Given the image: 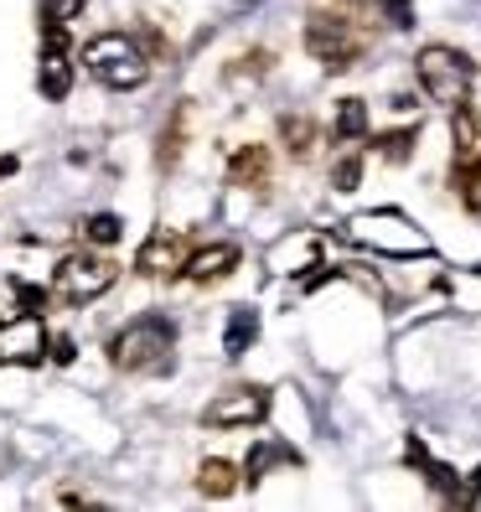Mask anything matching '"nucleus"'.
Segmentation results:
<instances>
[{"instance_id":"nucleus-6","label":"nucleus","mask_w":481,"mask_h":512,"mask_svg":"<svg viewBox=\"0 0 481 512\" xmlns=\"http://www.w3.org/2000/svg\"><path fill=\"white\" fill-rule=\"evenodd\" d=\"M114 280H119V264L114 259L68 254L63 264L52 269V300H63V306H88V300H99Z\"/></svg>"},{"instance_id":"nucleus-18","label":"nucleus","mask_w":481,"mask_h":512,"mask_svg":"<svg viewBox=\"0 0 481 512\" xmlns=\"http://www.w3.org/2000/svg\"><path fill=\"white\" fill-rule=\"evenodd\" d=\"M280 140L295 161H306L316 150V119L311 114H280Z\"/></svg>"},{"instance_id":"nucleus-12","label":"nucleus","mask_w":481,"mask_h":512,"mask_svg":"<svg viewBox=\"0 0 481 512\" xmlns=\"http://www.w3.org/2000/svg\"><path fill=\"white\" fill-rule=\"evenodd\" d=\"M228 182L238 192H269V182H275V156H269V145H238L233 161H228Z\"/></svg>"},{"instance_id":"nucleus-4","label":"nucleus","mask_w":481,"mask_h":512,"mask_svg":"<svg viewBox=\"0 0 481 512\" xmlns=\"http://www.w3.org/2000/svg\"><path fill=\"white\" fill-rule=\"evenodd\" d=\"M450 192L466 213H481V114L471 104L450 109Z\"/></svg>"},{"instance_id":"nucleus-15","label":"nucleus","mask_w":481,"mask_h":512,"mask_svg":"<svg viewBox=\"0 0 481 512\" xmlns=\"http://www.w3.org/2000/svg\"><path fill=\"white\" fill-rule=\"evenodd\" d=\"M300 466V450L295 445H285V440H259L254 450H249V461H244V481H249V487H259V481H264V471L269 466Z\"/></svg>"},{"instance_id":"nucleus-11","label":"nucleus","mask_w":481,"mask_h":512,"mask_svg":"<svg viewBox=\"0 0 481 512\" xmlns=\"http://www.w3.org/2000/svg\"><path fill=\"white\" fill-rule=\"evenodd\" d=\"M404 461H409L414 471H425V481L435 487V497H440V502H450V507H471V502H476V497H471V487H461V476L450 471V466H440V461H435L419 440H409V445H404Z\"/></svg>"},{"instance_id":"nucleus-24","label":"nucleus","mask_w":481,"mask_h":512,"mask_svg":"<svg viewBox=\"0 0 481 512\" xmlns=\"http://www.w3.org/2000/svg\"><path fill=\"white\" fill-rule=\"evenodd\" d=\"M52 357H57V363H73V342L57 337V342H52Z\"/></svg>"},{"instance_id":"nucleus-21","label":"nucleus","mask_w":481,"mask_h":512,"mask_svg":"<svg viewBox=\"0 0 481 512\" xmlns=\"http://www.w3.org/2000/svg\"><path fill=\"white\" fill-rule=\"evenodd\" d=\"M119 233H125V223H119L114 213H94V218L83 223V244H94V249H109Z\"/></svg>"},{"instance_id":"nucleus-9","label":"nucleus","mask_w":481,"mask_h":512,"mask_svg":"<svg viewBox=\"0 0 481 512\" xmlns=\"http://www.w3.org/2000/svg\"><path fill=\"white\" fill-rule=\"evenodd\" d=\"M37 88L47 104H63L73 94V47H68V26H57V21H47V37H42Z\"/></svg>"},{"instance_id":"nucleus-22","label":"nucleus","mask_w":481,"mask_h":512,"mask_svg":"<svg viewBox=\"0 0 481 512\" xmlns=\"http://www.w3.org/2000/svg\"><path fill=\"white\" fill-rule=\"evenodd\" d=\"M357 182H363V156L352 150V156H342V161L332 166V187H337V192H357Z\"/></svg>"},{"instance_id":"nucleus-20","label":"nucleus","mask_w":481,"mask_h":512,"mask_svg":"<svg viewBox=\"0 0 481 512\" xmlns=\"http://www.w3.org/2000/svg\"><path fill=\"white\" fill-rule=\"evenodd\" d=\"M373 140V150L383 161H409L414 156V140H419V130L414 125H404V130H388V135H368Z\"/></svg>"},{"instance_id":"nucleus-14","label":"nucleus","mask_w":481,"mask_h":512,"mask_svg":"<svg viewBox=\"0 0 481 512\" xmlns=\"http://www.w3.org/2000/svg\"><path fill=\"white\" fill-rule=\"evenodd\" d=\"M254 342H259V311L254 306H233L228 311V331H223V357H233V363H238V357H244Z\"/></svg>"},{"instance_id":"nucleus-5","label":"nucleus","mask_w":481,"mask_h":512,"mask_svg":"<svg viewBox=\"0 0 481 512\" xmlns=\"http://www.w3.org/2000/svg\"><path fill=\"white\" fill-rule=\"evenodd\" d=\"M342 233L352 238V244L378 249V254H394V259L430 254V238L419 233L404 213H394V207H378V213H357V218H347V223H342Z\"/></svg>"},{"instance_id":"nucleus-19","label":"nucleus","mask_w":481,"mask_h":512,"mask_svg":"<svg viewBox=\"0 0 481 512\" xmlns=\"http://www.w3.org/2000/svg\"><path fill=\"white\" fill-rule=\"evenodd\" d=\"M238 481H244V476H238L228 461H218V456L197 466V487H202V497H228V492L238 487Z\"/></svg>"},{"instance_id":"nucleus-16","label":"nucleus","mask_w":481,"mask_h":512,"mask_svg":"<svg viewBox=\"0 0 481 512\" xmlns=\"http://www.w3.org/2000/svg\"><path fill=\"white\" fill-rule=\"evenodd\" d=\"M187 125H192V104H176V114H171V125L161 130V150H156V161H161V171H171L176 161H182V150H187Z\"/></svg>"},{"instance_id":"nucleus-3","label":"nucleus","mask_w":481,"mask_h":512,"mask_svg":"<svg viewBox=\"0 0 481 512\" xmlns=\"http://www.w3.org/2000/svg\"><path fill=\"white\" fill-rule=\"evenodd\" d=\"M83 68L94 73L104 88H114V94H125V88H140L150 78V52L125 37V32H99L83 42Z\"/></svg>"},{"instance_id":"nucleus-7","label":"nucleus","mask_w":481,"mask_h":512,"mask_svg":"<svg viewBox=\"0 0 481 512\" xmlns=\"http://www.w3.org/2000/svg\"><path fill=\"white\" fill-rule=\"evenodd\" d=\"M52 352V337L37 311H16V316H0V363H16V368H37L42 357Z\"/></svg>"},{"instance_id":"nucleus-25","label":"nucleus","mask_w":481,"mask_h":512,"mask_svg":"<svg viewBox=\"0 0 481 512\" xmlns=\"http://www.w3.org/2000/svg\"><path fill=\"white\" fill-rule=\"evenodd\" d=\"M481 492V466H476V476H471V497Z\"/></svg>"},{"instance_id":"nucleus-8","label":"nucleus","mask_w":481,"mask_h":512,"mask_svg":"<svg viewBox=\"0 0 481 512\" xmlns=\"http://www.w3.org/2000/svg\"><path fill=\"white\" fill-rule=\"evenodd\" d=\"M264 414H269V394H264V388L238 383V388H228V394H218L213 404L202 409V425L207 430H249V425H259Z\"/></svg>"},{"instance_id":"nucleus-13","label":"nucleus","mask_w":481,"mask_h":512,"mask_svg":"<svg viewBox=\"0 0 481 512\" xmlns=\"http://www.w3.org/2000/svg\"><path fill=\"white\" fill-rule=\"evenodd\" d=\"M238 244H213V249H197L192 259H187V280H197V285H213V280H223V275H233L238 269Z\"/></svg>"},{"instance_id":"nucleus-10","label":"nucleus","mask_w":481,"mask_h":512,"mask_svg":"<svg viewBox=\"0 0 481 512\" xmlns=\"http://www.w3.org/2000/svg\"><path fill=\"white\" fill-rule=\"evenodd\" d=\"M187 259H192V249H187V233H176V228H156L140 244V254H135V269L140 275H166V280H176V275H187Z\"/></svg>"},{"instance_id":"nucleus-2","label":"nucleus","mask_w":481,"mask_h":512,"mask_svg":"<svg viewBox=\"0 0 481 512\" xmlns=\"http://www.w3.org/2000/svg\"><path fill=\"white\" fill-rule=\"evenodd\" d=\"M414 78H419V88H425V99H430V104L461 109V104H471L476 63H471L461 47L430 42V47H419V57H414Z\"/></svg>"},{"instance_id":"nucleus-1","label":"nucleus","mask_w":481,"mask_h":512,"mask_svg":"<svg viewBox=\"0 0 481 512\" xmlns=\"http://www.w3.org/2000/svg\"><path fill=\"white\" fill-rule=\"evenodd\" d=\"M171 347H176V321L161 311H145L125 331H114L109 363L119 373H161V368H171Z\"/></svg>"},{"instance_id":"nucleus-17","label":"nucleus","mask_w":481,"mask_h":512,"mask_svg":"<svg viewBox=\"0 0 481 512\" xmlns=\"http://www.w3.org/2000/svg\"><path fill=\"white\" fill-rule=\"evenodd\" d=\"M332 135H337V145L368 140V135H373V125H368V104H363V99H342V104H337V119H332Z\"/></svg>"},{"instance_id":"nucleus-23","label":"nucleus","mask_w":481,"mask_h":512,"mask_svg":"<svg viewBox=\"0 0 481 512\" xmlns=\"http://www.w3.org/2000/svg\"><path fill=\"white\" fill-rule=\"evenodd\" d=\"M83 6H88V0H47V21L68 26V21H78V16H83Z\"/></svg>"}]
</instances>
